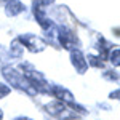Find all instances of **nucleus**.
Wrapping results in <instances>:
<instances>
[{"instance_id":"nucleus-6","label":"nucleus","mask_w":120,"mask_h":120,"mask_svg":"<svg viewBox=\"0 0 120 120\" xmlns=\"http://www.w3.org/2000/svg\"><path fill=\"white\" fill-rule=\"evenodd\" d=\"M15 120H32V119H27V117H16Z\"/></svg>"},{"instance_id":"nucleus-7","label":"nucleus","mask_w":120,"mask_h":120,"mask_svg":"<svg viewBox=\"0 0 120 120\" xmlns=\"http://www.w3.org/2000/svg\"><path fill=\"white\" fill-rule=\"evenodd\" d=\"M2 117H3V112H2V109H0V120H2Z\"/></svg>"},{"instance_id":"nucleus-2","label":"nucleus","mask_w":120,"mask_h":120,"mask_svg":"<svg viewBox=\"0 0 120 120\" xmlns=\"http://www.w3.org/2000/svg\"><path fill=\"white\" fill-rule=\"evenodd\" d=\"M71 61H72V64H74V67L80 72V74H83L86 69H88V63H86V58L79 51V50H72V53H71Z\"/></svg>"},{"instance_id":"nucleus-4","label":"nucleus","mask_w":120,"mask_h":120,"mask_svg":"<svg viewBox=\"0 0 120 120\" xmlns=\"http://www.w3.org/2000/svg\"><path fill=\"white\" fill-rule=\"evenodd\" d=\"M111 63L114 66H115V67H119V46H115V48H114V50H111Z\"/></svg>"},{"instance_id":"nucleus-1","label":"nucleus","mask_w":120,"mask_h":120,"mask_svg":"<svg viewBox=\"0 0 120 120\" xmlns=\"http://www.w3.org/2000/svg\"><path fill=\"white\" fill-rule=\"evenodd\" d=\"M21 45L26 46L29 51H32V53H38V51H42L43 48L46 46V43L42 40V38H38L37 35H32V34H27V35H22L21 37Z\"/></svg>"},{"instance_id":"nucleus-5","label":"nucleus","mask_w":120,"mask_h":120,"mask_svg":"<svg viewBox=\"0 0 120 120\" xmlns=\"http://www.w3.org/2000/svg\"><path fill=\"white\" fill-rule=\"evenodd\" d=\"M8 93H10V86H7L5 83H0V98L7 96Z\"/></svg>"},{"instance_id":"nucleus-3","label":"nucleus","mask_w":120,"mask_h":120,"mask_svg":"<svg viewBox=\"0 0 120 120\" xmlns=\"http://www.w3.org/2000/svg\"><path fill=\"white\" fill-rule=\"evenodd\" d=\"M7 15L8 16H16L24 11V5L19 0H7Z\"/></svg>"},{"instance_id":"nucleus-8","label":"nucleus","mask_w":120,"mask_h":120,"mask_svg":"<svg viewBox=\"0 0 120 120\" xmlns=\"http://www.w3.org/2000/svg\"><path fill=\"white\" fill-rule=\"evenodd\" d=\"M2 2H7V0H0V3H2Z\"/></svg>"}]
</instances>
